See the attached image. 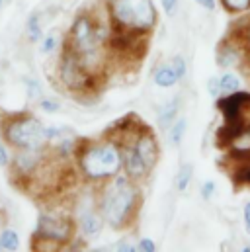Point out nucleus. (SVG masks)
I'll return each instance as SVG.
<instances>
[{
	"label": "nucleus",
	"instance_id": "obj_1",
	"mask_svg": "<svg viewBox=\"0 0 250 252\" xmlns=\"http://www.w3.org/2000/svg\"><path fill=\"white\" fill-rule=\"evenodd\" d=\"M135 201H137L135 186L127 178L118 176L102 193V203H100L102 215L112 227H124L133 211Z\"/></svg>",
	"mask_w": 250,
	"mask_h": 252
},
{
	"label": "nucleus",
	"instance_id": "obj_2",
	"mask_svg": "<svg viewBox=\"0 0 250 252\" xmlns=\"http://www.w3.org/2000/svg\"><path fill=\"white\" fill-rule=\"evenodd\" d=\"M124 164V157L114 143H100L86 149L80 157V166L86 176L94 180L112 178L120 172Z\"/></svg>",
	"mask_w": 250,
	"mask_h": 252
},
{
	"label": "nucleus",
	"instance_id": "obj_3",
	"mask_svg": "<svg viewBox=\"0 0 250 252\" xmlns=\"http://www.w3.org/2000/svg\"><path fill=\"white\" fill-rule=\"evenodd\" d=\"M112 18L129 32H147L156 22L153 0H112Z\"/></svg>",
	"mask_w": 250,
	"mask_h": 252
},
{
	"label": "nucleus",
	"instance_id": "obj_4",
	"mask_svg": "<svg viewBox=\"0 0 250 252\" xmlns=\"http://www.w3.org/2000/svg\"><path fill=\"white\" fill-rule=\"evenodd\" d=\"M4 135L18 149H43L49 141L47 127L35 118H20L10 122Z\"/></svg>",
	"mask_w": 250,
	"mask_h": 252
},
{
	"label": "nucleus",
	"instance_id": "obj_5",
	"mask_svg": "<svg viewBox=\"0 0 250 252\" xmlns=\"http://www.w3.org/2000/svg\"><path fill=\"white\" fill-rule=\"evenodd\" d=\"M219 108L225 114V129L231 139L250 131V94H227Z\"/></svg>",
	"mask_w": 250,
	"mask_h": 252
},
{
	"label": "nucleus",
	"instance_id": "obj_6",
	"mask_svg": "<svg viewBox=\"0 0 250 252\" xmlns=\"http://www.w3.org/2000/svg\"><path fill=\"white\" fill-rule=\"evenodd\" d=\"M72 223L64 217L53 215V213H41L37 217V231L35 235L43 241H53V243H64L72 237Z\"/></svg>",
	"mask_w": 250,
	"mask_h": 252
},
{
	"label": "nucleus",
	"instance_id": "obj_7",
	"mask_svg": "<svg viewBox=\"0 0 250 252\" xmlns=\"http://www.w3.org/2000/svg\"><path fill=\"white\" fill-rule=\"evenodd\" d=\"M88 78H90L88 70L78 59V55H74L70 49H66L61 61V80L68 88L80 90V88H86Z\"/></svg>",
	"mask_w": 250,
	"mask_h": 252
},
{
	"label": "nucleus",
	"instance_id": "obj_8",
	"mask_svg": "<svg viewBox=\"0 0 250 252\" xmlns=\"http://www.w3.org/2000/svg\"><path fill=\"white\" fill-rule=\"evenodd\" d=\"M78 221H80V229H82V233H84V235H90V237L98 235V233L102 231V225H104L102 215L90 205V201L80 205Z\"/></svg>",
	"mask_w": 250,
	"mask_h": 252
},
{
	"label": "nucleus",
	"instance_id": "obj_9",
	"mask_svg": "<svg viewBox=\"0 0 250 252\" xmlns=\"http://www.w3.org/2000/svg\"><path fill=\"white\" fill-rule=\"evenodd\" d=\"M133 147L137 149V153L143 158V162L147 164V168L153 170L155 164H156V160H158V147H156L155 137L151 133H143V135L137 137V141H135Z\"/></svg>",
	"mask_w": 250,
	"mask_h": 252
},
{
	"label": "nucleus",
	"instance_id": "obj_10",
	"mask_svg": "<svg viewBox=\"0 0 250 252\" xmlns=\"http://www.w3.org/2000/svg\"><path fill=\"white\" fill-rule=\"evenodd\" d=\"M39 160H41V149H20L14 164L20 174H30L37 168Z\"/></svg>",
	"mask_w": 250,
	"mask_h": 252
},
{
	"label": "nucleus",
	"instance_id": "obj_11",
	"mask_svg": "<svg viewBox=\"0 0 250 252\" xmlns=\"http://www.w3.org/2000/svg\"><path fill=\"white\" fill-rule=\"evenodd\" d=\"M124 158H125L124 160L125 170H127V174H129L133 180H139V178H143V176L149 172L147 164L143 162V158L139 157V153H137V149H135V147H129V149L125 151Z\"/></svg>",
	"mask_w": 250,
	"mask_h": 252
},
{
	"label": "nucleus",
	"instance_id": "obj_12",
	"mask_svg": "<svg viewBox=\"0 0 250 252\" xmlns=\"http://www.w3.org/2000/svg\"><path fill=\"white\" fill-rule=\"evenodd\" d=\"M178 80H180V78H178L176 70L172 68V64H162V66H158V70L155 72V84L160 86V88H170V86H174Z\"/></svg>",
	"mask_w": 250,
	"mask_h": 252
},
{
	"label": "nucleus",
	"instance_id": "obj_13",
	"mask_svg": "<svg viewBox=\"0 0 250 252\" xmlns=\"http://www.w3.org/2000/svg\"><path fill=\"white\" fill-rule=\"evenodd\" d=\"M178 108H180L178 98L168 100V102L160 108V112H158V124L162 127H170V124L174 122V118L178 116Z\"/></svg>",
	"mask_w": 250,
	"mask_h": 252
},
{
	"label": "nucleus",
	"instance_id": "obj_14",
	"mask_svg": "<svg viewBox=\"0 0 250 252\" xmlns=\"http://www.w3.org/2000/svg\"><path fill=\"white\" fill-rule=\"evenodd\" d=\"M239 59H241V53L235 47H231V45L221 47L217 51V63L221 64V66H233V64L239 63Z\"/></svg>",
	"mask_w": 250,
	"mask_h": 252
},
{
	"label": "nucleus",
	"instance_id": "obj_15",
	"mask_svg": "<svg viewBox=\"0 0 250 252\" xmlns=\"http://www.w3.org/2000/svg\"><path fill=\"white\" fill-rule=\"evenodd\" d=\"M219 86H221V92L227 96V94L239 92V88H241V80H239L237 74H233V72H225L223 76H219Z\"/></svg>",
	"mask_w": 250,
	"mask_h": 252
},
{
	"label": "nucleus",
	"instance_id": "obj_16",
	"mask_svg": "<svg viewBox=\"0 0 250 252\" xmlns=\"http://www.w3.org/2000/svg\"><path fill=\"white\" fill-rule=\"evenodd\" d=\"M0 249L2 251H18L20 249V239H18L16 231L4 229L0 233Z\"/></svg>",
	"mask_w": 250,
	"mask_h": 252
},
{
	"label": "nucleus",
	"instance_id": "obj_17",
	"mask_svg": "<svg viewBox=\"0 0 250 252\" xmlns=\"http://www.w3.org/2000/svg\"><path fill=\"white\" fill-rule=\"evenodd\" d=\"M186 129H188V122L182 118V120H178L172 129H170V143L174 145V147H178L180 143H182V139H184V135H186Z\"/></svg>",
	"mask_w": 250,
	"mask_h": 252
},
{
	"label": "nucleus",
	"instance_id": "obj_18",
	"mask_svg": "<svg viewBox=\"0 0 250 252\" xmlns=\"http://www.w3.org/2000/svg\"><path fill=\"white\" fill-rule=\"evenodd\" d=\"M191 164H184V166H180V170H178V176H176V188L180 189V191H184L188 188V184H189V180H191Z\"/></svg>",
	"mask_w": 250,
	"mask_h": 252
},
{
	"label": "nucleus",
	"instance_id": "obj_19",
	"mask_svg": "<svg viewBox=\"0 0 250 252\" xmlns=\"http://www.w3.org/2000/svg\"><path fill=\"white\" fill-rule=\"evenodd\" d=\"M28 32H30V39L31 41H37L41 37V26H39V16H31L28 20Z\"/></svg>",
	"mask_w": 250,
	"mask_h": 252
},
{
	"label": "nucleus",
	"instance_id": "obj_20",
	"mask_svg": "<svg viewBox=\"0 0 250 252\" xmlns=\"http://www.w3.org/2000/svg\"><path fill=\"white\" fill-rule=\"evenodd\" d=\"M172 68L176 70V74H178V78H184L186 76V61H184V57H180V55H176L174 59H172Z\"/></svg>",
	"mask_w": 250,
	"mask_h": 252
},
{
	"label": "nucleus",
	"instance_id": "obj_21",
	"mask_svg": "<svg viewBox=\"0 0 250 252\" xmlns=\"http://www.w3.org/2000/svg\"><path fill=\"white\" fill-rule=\"evenodd\" d=\"M227 8L235 10V12H241V10H247L250 6V0H223Z\"/></svg>",
	"mask_w": 250,
	"mask_h": 252
},
{
	"label": "nucleus",
	"instance_id": "obj_22",
	"mask_svg": "<svg viewBox=\"0 0 250 252\" xmlns=\"http://www.w3.org/2000/svg\"><path fill=\"white\" fill-rule=\"evenodd\" d=\"M39 108H41L43 112H47V114H53V112L59 110V104L53 102V100H41V102H39Z\"/></svg>",
	"mask_w": 250,
	"mask_h": 252
},
{
	"label": "nucleus",
	"instance_id": "obj_23",
	"mask_svg": "<svg viewBox=\"0 0 250 252\" xmlns=\"http://www.w3.org/2000/svg\"><path fill=\"white\" fill-rule=\"evenodd\" d=\"M201 195H203V199H211L213 195H215V182H205L203 184V188H201Z\"/></svg>",
	"mask_w": 250,
	"mask_h": 252
},
{
	"label": "nucleus",
	"instance_id": "obj_24",
	"mask_svg": "<svg viewBox=\"0 0 250 252\" xmlns=\"http://www.w3.org/2000/svg\"><path fill=\"white\" fill-rule=\"evenodd\" d=\"M162 2V8L166 12V16H174L176 8H178V0H160Z\"/></svg>",
	"mask_w": 250,
	"mask_h": 252
},
{
	"label": "nucleus",
	"instance_id": "obj_25",
	"mask_svg": "<svg viewBox=\"0 0 250 252\" xmlns=\"http://www.w3.org/2000/svg\"><path fill=\"white\" fill-rule=\"evenodd\" d=\"M55 45H57V37H55V35H49V37L43 41L41 51H43V53H51V51L55 49Z\"/></svg>",
	"mask_w": 250,
	"mask_h": 252
},
{
	"label": "nucleus",
	"instance_id": "obj_26",
	"mask_svg": "<svg viewBox=\"0 0 250 252\" xmlns=\"http://www.w3.org/2000/svg\"><path fill=\"white\" fill-rule=\"evenodd\" d=\"M207 88H209V94H211V96H217V94L221 92V86H219V78H217V76H213V78L207 82Z\"/></svg>",
	"mask_w": 250,
	"mask_h": 252
},
{
	"label": "nucleus",
	"instance_id": "obj_27",
	"mask_svg": "<svg viewBox=\"0 0 250 252\" xmlns=\"http://www.w3.org/2000/svg\"><path fill=\"white\" fill-rule=\"evenodd\" d=\"M139 251H147V252H155L156 251V245L151 241V239H143L139 243Z\"/></svg>",
	"mask_w": 250,
	"mask_h": 252
},
{
	"label": "nucleus",
	"instance_id": "obj_28",
	"mask_svg": "<svg viewBox=\"0 0 250 252\" xmlns=\"http://www.w3.org/2000/svg\"><path fill=\"white\" fill-rule=\"evenodd\" d=\"M0 166H8V151L4 149V145H0Z\"/></svg>",
	"mask_w": 250,
	"mask_h": 252
},
{
	"label": "nucleus",
	"instance_id": "obj_29",
	"mask_svg": "<svg viewBox=\"0 0 250 252\" xmlns=\"http://www.w3.org/2000/svg\"><path fill=\"white\" fill-rule=\"evenodd\" d=\"M245 227H247V233L250 235V201L245 205Z\"/></svg>",
	"mask_w": 250,
	"mask_h": 252
},
{
	"label": "nucleus",
	"instance_id": "obj_30",
	"mask_svg": "<svg viewBox=\"0 0 250 252\" xmlns=\"http://www.w3.org/2000/svg\"><path fill=\"white\" fill-rule=\"evenodd\" d=\"M195 2H197L199 6H203L205 10H213V8H215V4H217L215 0H195Z\"/></svg>",
	"mask_w": 250,
	"mask_h": 252
},
{
	"label": "nucleus",
	"instance_id": "obj_31",
	"mask_svg": "<svg viewBox=\"0 0 250 252\" xmlns=\"http://www.w3.org/2000/svg\"><path fill=\"white\" fill-rule=\"evenodd\" d=\"M26 82L30 84V94H28V96H30V98H33V96H35V92L39 90V84H37V82H33V80H26Z\"/></svg>",
	"mask_w": 250,
	"mask_h": 252
},
{
	"label": "nucleus",
	"instance_id": "obj_32",
	"mask_svg": "<svg viewBox=\"0 0 250 252\" xmlns=\"http://www.w3.org/2000/svg\"><path fill=\"white\" fill-rule=\"evenodd\" d=\"M243 182H247L250 184V168H245V170H241V176H239Z\"/></svg>",
	"mask_w": 250,
	"mask_h": 252
},
{
	"label": "nucleus",
	"instance_id": "obj_33",
	"mask_svg": "<svg viewBox=\"0 0 250 252\" xmlns=\"http://www.w3.org/2000/svg\"><path fill=\"white\" fill-rule=\"evenodd\" d=\"M243 251H245V252H250V247H245V249H243Z\"/></svg>",
	"mask_w": 250,
	"mask_h": 252
},
{
	"label": "nucleus",
	"instance_id": "obj_34",
	"mask_svg": "<svg viewBox=\"0 0 250 252\" xmlns=\"http://www.w3.org/2000/svg\"><path fill=\"white\" fill-rule=\"evenodd\" d=\"M2 4H4V0H0V10H2Z\"/></svg>",
	"mask_w": 250,
	"mask_h": 252
},
{
	"label": "nucleus",
	"instance_id": "obj_35",
	"mask_svg": "<svg viewBox=\"0 0 250 252\" xmlns=\"http://www.w3.org/2000/svg\"><path fill=\"white\" fill-rule=\"evenodd\" d=\"M0 251H2V249H0Z\"/></svg>",
	"mask_w": 250,
	"mask_h": 252
}]
</instances>
